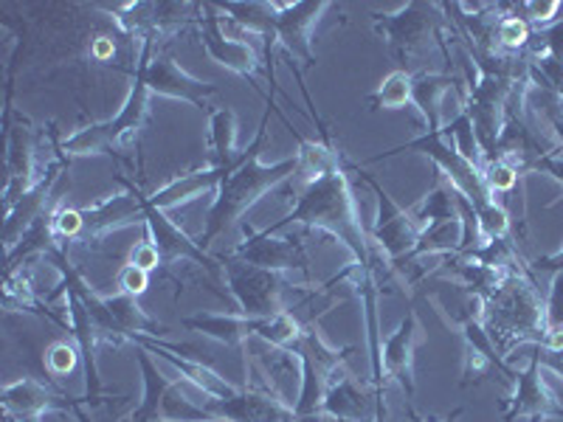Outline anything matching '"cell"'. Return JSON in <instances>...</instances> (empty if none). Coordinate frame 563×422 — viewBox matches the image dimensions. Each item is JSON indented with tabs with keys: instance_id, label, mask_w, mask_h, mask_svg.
Returning <instances> with one entry per match:
<instances>
[{
	"instance_id": "14",
	"label": "cell",
	"mask_w": 563,
	"mask_h": 422,
	"mask_svg": "<svg viewBox=\"0 0 563 422\" xmlns=\"http://www.w3.org/2000/svg\"><path fill=\"white\" fill-rule=\"evenodd\" d=\"M516 391L510 397V409L505 411V422L519 420H563V406L552 395L547 380L541 378V360L532 352L527 369H516Z\"/></svg>"
},
{
	"instance_id": "34",
	"label": "cell",
	"mask_w": 563,
	"mask_h": 422,
	"mask_svg": "<svg viewBox=\"0 0 563 422\" xmlns=\"http://www.w3.org/2000/svg\"><path fill=\"white\" fill-rule=\"evenodd\" d=\"M54 234L59 240H82V211L68 206L54 211Z\"/></svg>"
},
{
	"instance_id": "2",
	"label": "cell",
	"mask_w": 563,
	"mask_h": 422,
	"mask_svg": "<svg viewBox=\"0 0 563 422\" xmlns=\"http://www.w3.org/2000/svg\"><path fill=\"white\" fill-rule=\"evenodd\" d=\"M265 135H268V113L263 115V122L256 127L254 141H251L249 149L243 153L240 167L220 184L218 198H214L209 214H206V229L203 234H200L198 243L203 251L209 248L231 223H238L245 211L263 198V195H268L271 189H276L279 184L294 178L296 173H301V155L276 160V164H263V160H260V153H263L265 147Z\"/></svg>"
},
{
	"instance_id": "33",
	"label": "cell",
	"mask_w": 563,
	"mask_h": 422,
	"mask_svg": "<svg viewBox=\"0 0 563 422\" xmlns=\"http://www.w3.org/2000/svg\"><path fill=\"white\" fill-rule=\"evenodd\" d=\"M482 178H485V186L490 189V195L496 192H512L516 184H519L521 173L507 160H490L485 169H482Z\"/></svg>"
},
{
	"instance_id": "31",
	"label": "cell",
	"mask_w": 563,
	"mask_h": 422,
	"mask_svg": "<svg viewBox=\"0 0 563 422\" xmlns=\"http://www.w3.org/2000/svg\"><path fill=\"white\" fill-rule=\"evenodd\" d=\"M530 79L532 85H538V88L563 102V59L552 57V54H541V57L530 59Z\"/></svg>"
},
{
	"instance_id": "5",
	"label": "cell",
	"mask_w": 563,
	"mask_h": 422,
	"mask_svg": "<svg viewBox=\"0 0 563 422\" xmlns=\"http://www.w3.org/2000/svg\"><path fill=\"white\" fill-rule=\"evenodd\" d=\"M135 360L141 366V378H144V397H141L139 409L130 414L133 422H211L218 417L211 414L206 406H200L198 400L186 397L180 391V384H175L173 378H167L164 371L158 369V364L153 360L144 346L135 344Z\"/></svg>"
},
{
	"instance_id": "36",
	"label": "cell",
	"mask_w": 563,
	"mask_h": 422,
	"mask_svg": "<svg viewBox=\"0 0 563 422\" xmlns=\"http://www.w3.org/2000/svg\"><path fill=\"white\" fill-rule=\"evenodd\" d=\"M516 9V18H525L530 26H544L561 12V3L558 0H547V3H521V7H510Z\"/></svg>"
},
{
	"instance_id": "32",
	"label": "cell",
	"mask_w": 563,
	"mask_h": 422,
	"mask_svg": "<svg viewBox=\"0 0 563 422\" xmlns=\"http://www.w3.org/2000/svg\"><path fill=\"white\" fill-rule=\"evenodd\" d=\"M532 37V26L525 18H516V14H507L499 23V45L507 48L510 54H521L527 48Z\"/></svg>"
},
{
	"instance_id": "38",
	"label": "cell",
	"mask_w": 563,
	"mask_h": 422,
	"mask_svg": "<svg viewBox=\"0 0 563 422\" xmlns=\"http://www.w3.org/2000/svg\"><path fill=\"white\" fill-rule=\"evenodd\" d=\"M119 288H122V293L139 299V296L150 288V270L124 263L122 270H119Z\"/></svg>"
},
{
	"instance_id": "9",
	"label": "cell",
	"mask_w": 563,
	"mask_h": 422,
	"mask_svg": "<svg viewBox=\"0 0 563 422\" xmlns=\"http://www.w3.org/2000/svg\"><path fill=\"white\" fill-rule=\"evenodd\" d=\"M361 178L372 186V192L378 198V218H375V225H372V237L380 245V251L389 256L391 265H400L415 251L417 240H420V223L411 218V211L397 206L395 198L372 175H361Z\"/></svg>"
},
{
	"instance_id": "40",
	"label": "cell",
	"mask_w": 563,
	"mask_h": 422,
	"mask_svg": "<svg viewBox=\"0 0 563 422\" xmlns=\"http://www.w3.org/2000/svg\"><path fill=\"white\" fill-rule=\"evenodd\" d=\"M541 34H544L547 40V52H550L552 57L563 59V20H558L555 26L541 29Z\"/></svg>"
},
{
	"instance_id": "18",
	"label": "cell",
	"mask_w": 563,
	"mask_h": 422,
	"mask_svg": "<svg viewBox=\"0 0 563 422\" xmlns=\"http://www.w3.org/2000/svg\"><path fill=\"white\" fill-rule=\"evenodd\" d=\"M119 184H122L128 192L113 195V198L102 200V203L97 206H88V209H79L82 211V240H97L110 234V231L128 229V225L135 223H147L133 184H130L128 178H122V175H119Z\"/></svg>"
},
{
	"instance_id": "12",
	"label": "cell",
	"mask_w": 563,
	"mask_h": 422,
	"mask_svg": "<svg viewBox=\"0 0 563 422\" xmlns=\"http://www.w3.org/2000/svg\"><path fill=\"white\" fill-rule=\"evenodd\" d=\"M135 195H139L141 200V209H144V218H147V229H150V240L155 243V248H158L161 259H164V265H173L178 263V259H192L195 265H203L209 274H214L218 270V256H209L203 248H200L198 243H195L186 231H180V225H175L173 220L164 214L161 209H155L153 203L147 200V195L141 192L139 186L133 184Z\"/></svg>"
},
{
	"instance_id": "10",
	"label": "cell",
	"mask_w": 563,
	"mask_h": 422,
	"mask_svg": "<svg viewBox=\"0 0 563 422\" xmlns=\"http://www.w3.org/2000/svg\"><path fill=\"white\" fill-rule=\"evenodd\" d=\"M245 240L229 248L225 254L240 259V263L256 265V268L276 270V274H288V270H308L310 259L308 251L299 240L294 237H276V231L263 229L254 231L243 225Z\"/></svg>"
},
{
	"instance_id": "22",
	"label": "cell",
	"mask_w": 563,
	"mask_h": 422,
	"mask_svg": "<svg viewBox=\"0 0 563 422\" xmlns=\"http://www.w3.org/2000/svg\"><path fill=\"white\" fill-rule=\"evenodd\" d=\"M256 364L263 366V371L268 375V391H274L279 400L294 409L296 400H299L301 391V360L299 355H294L285 346H274L268 341H260V346L254 349Z\"/></svg>"
},
{
	"instance_id": "13",
	"label": "cell",
	"mask_w": 563,
	"mask_h": 422,
	"mask_svg": "<svg viewBox=\"0 0 563 422\" xmlns=\"http://www.w3.org/2000/svg\"><path fill=\"white\" fill-rule=\"evenodd\" d=\"M327 0H276V43L290 57L305 59V65H316V54L310 48V34L319 23L321 12H327Z\"/></svg>"
},
{
	"instance_id": "21",
	"label": "cell",
	"mask_w": 563,
	"mask_h": 422,
	"mask_svg": "<svg viewBox=\"0 0 563 422\" xmlns=\"http://www.w3.org/2000/svg\"><path fill=\"white\" fill-rule=\"evenodd\" d=\"M65 301H68V313H70V330H74V338L79 344V355H82V369H85V403H99L102 400L104 384L99 378V366H97V344L99 330L90 319L88 308H85L79 296L65 293Z\"/></svg>"
},
{
	"instance_id": "24",
	"label": "cell",
	"mask_w": 563,
	"mask_h": 422,
	"mask_svg": "<svg viewBox=\"0 0 563 422\" xmlns=\"http://www.w3.org/2000/svg\"><path fill=\"white\" fill-rule=\"evenodd\" d=\"M3 406H7L9 414H18L20 420L32 414H45V411H52V409H68V411L74 409L70 397L45 389L43 384H37V380L32 378L9 384L7 389H3Z\"/></svg>"
},
{
	"instance_id": "27",
	"label": "cell",
	"mask_w": 563,
	"mask_h": 422,
	"mask_svg": "<svg viewBox=\"0 0 563 422\" xmlns=\"http://www.w3.org/2000/svg\"><path fill=\"white\" fill-rule=\"evenodd\" d=\"M462 243V220H449V223H434L426 225L417 240L415 251L406 256V263H415L420 256H431V254H442L451 256L460 251Z\"/></svg>"
},
{
	"instance_id": "26",
	"label": "cell",
	"mask_w": 563,
	"mask_h": 422,
	"mask_svg": "<svg viewBox=\"0 0 563 422\" xmlns=\"http://www.w3.org/2000/svg\"><path fill=\"white\" fill-rule=\"evenodd\" d=\"M460 85V79L449 77V74H411V102L420 108V113L426 115V124L431 130H440V104L442 97L454 90Z\"/></svg>"
},
{
	"instance_id": "35",
	"label": "cell",
	"mask_w": 563,
	"mask_h": 422,
	"mask_svg": "<svg viewBox=\"0 0 563 422\" xmlns=\"http://www.w3.org/2000/svg\"><path fill=\"white\" fill-rule=\"evenodd\" d=\"M79 360H82V355H79L74 346L63 344V341H59V344H54L52 349L45 352V364H48V369H52L54 375H70V371H74V366H77Z\"/></svg>"
},
{
	"instance_id": "3",
	"label": "cell",
	"mask_w": 563,
	"mask_h": 422,
	"mask_svg": "<svg viewBox=\"0 0 563 422\" xmlns=\"http://www.w3.org/2000/svg\"><path fill=\"white\" fill-rule=\"evenodd\" d=\"M153 59V34L144 37L141 45V59L135 65V79L133 88H130L128 99H124L122 110L115 119L102 124H90V127L79 130V133L68 135L63 141L65 155H97L102 149H108L110 144H115L119 138H124L128 133L144 127L150 115V88H147V63Z\"/></svg>"
},
{
	"instance_id": "41",
	"label": "cell",
	"mask_w": 563,
	"mask_h": 422,
	"mask_svg": "<svg viewBox=\"0 0 563 422\" xmlns=\"http://www.w3.org/2000/svg\"><path fill=\"white\" fill-rule=\"evenodd\" d=\"M532 352H536V358L541 360V366H550L558 375H563V352L544 349V346H532Z\"/></svg>"
},
{
	"instance_id": "1",
	"label": "cell",
	"mask_w": 563,
	"mask_h": 422,
	"mask_svg": "<svg viewBox=\"0 0 563 422\" xmlns=\"http://www.w3.org/2000/svg\"><path fill=\"white\" fill-rule=\"evenodd\" d=\"M310 225V229H321L324 234L339 237L346 248L355 256V265L364 270L366 279H375V256H372V245L366 240V231L361 225L358 206H355V195H352L350 178L344 169L335 164L327 173L316 175L305 189H301L299 200H296L294 211L279 223L268 225L271 231H282L285 225Z\"/></svg>"
},
{
	"instance_id": "37",
	"label": "cell",
	"mask_w": 563,
	"mask_h": 422,
	"mask_svg": "<svg viewBox=\"0 0 563 422\" xmlns=\"http://www.w3.org/2000/svg\"><path fill=\"white\" fill-rule=\"evenodd\" d=\"M547 330L550 333H561L563 330V270L552 279L550 299H547Z\"/></svg>"
},
{
	"instance_id": "45",
	"label": "cell",
	"mask_w": 563,
	"mask_h": 422,
	"mask_svg": "<svg viewBox=\"0 0 563 422\" xmlns=\"http://www.w3.org/2000/svg\"><path fill=\"white\" fill-rule=\"evenodd\" d=\"M555 155H561V158H563V144H558V149H555Z\"/></svg>"
},
{
	"instance_id": "15",
	"label": "cell",
	"mask_w": 563,
	"mask_h": 422,
	"mask_svg": "<svg viewBox=\"0 0 563 422\" xmlns=\"http://www.w3.org/2000/svg\"><path fill=\"white\" fill-rule=\"evenodd\" d=\"M147 88L150 93L180 99V102H189L198 110H209V97H214L220 90L218 85L200 82L192 74H186L169 54H158L147 63Z\"/></svg>"
},
{
	"instance_id": "4",
	"label": "cell",
	"mask_w": 563,
	"mask_h": 422,
	"mask_svg": "<svg viewBox=\"0 0 563 422\" xmlns=\"http://www.w3.org/2000/svg\"><path fill=\"white\" fill-rule=\"evenodd\" d=\"M400 153L429 155V158L437 164V169L445 175V180L454 186L456 192L465 195V198L474 203L476 211L487 209V206L493 203V195H490V189L485 186L482 169L474 167V164H471L467 158H462L460 149L454 147V141H451L449 133H445V127L431 130V133L426 130V133L417 135V138H411V141H406V144H400V147H391L380 155H372V158L364 160V167L366 164H378V160H384V158H395V155H400Z\"/></svg>"
},
{
	"instance_id": "28",
	"label": "cell",
	"mask_w": 563,
	"mask_h": 422,
	"mask_svg": "<svg viewBox=\"0 0 563 422\" xmlns=\"http://www.w3.org/2000/svg\"><path fill=\"white\" fill-rule=\"evenodd\" d=\"M411 218L420 223V229L434 223H449V220H460V209H456V192L454 186L440 180V184L431 189L420 206L411 209Z\"/></svg>"
},
{
	"instance_id": "23",
	"label": "cell",
	"mask_w": 563,
	"mask_h": 422,
	"mask_svg": "<svg viewBox=\"0 0 563 422\" xmlns=\"http://www.w3.org/2000/svg\"><path fill=\"white\" fill-rule=\"evenodd\" d=\"M229 178L225 173L214 167H206V169H195V173H186L180 178H175L173 184L161 186L158 192L147 195L150 203L161 211H169L180 203H189V200L200 198V195H209V192H218L220 184Z\"/></svg>"
},
{
	"instance_id": "30",
	"label": "cell",
	"mask_w": 563,
	"mask_h": 422,
	"mask_svg": "<svg viewBox=\"0 0 563 422\" xmlns=\"http://www.w3.org/2000/svg\"><path fill=\"white\" fill-rule=\"evenodd\" d=\"M445 133H449V138L454 141V147L460 149L462 158H467L474 167H479L482 160H485V155H482L479 141H476V133H474V122H471V115L465 113V108H462V113L456 115L454 122L445 124Z\"/></svg>"
},
{
	"instance_id": "29",
	"label": "cell",
	"mask_w": 563,
	"mask_h": 422,
	"mask_svg": "<svg viewBox=\"0 0 563 422\" xmlns=\"http://www.w3.org/2000/svg\"><path fill=\"white\" fill-rule=\"evenodd\" d=\"M375 108L384 110H397L406 108L411 102V74L409 70H391L389 77L384 79V85L378 88V93L369 99Z\"/></svg>"
},
{
	"instance_id": "16",
	"label": "cell",
	"mask_w": 563,
	"mask_h": 422,
	"mask_svg": "<svg viewBox=\"0 0 563 422\" xmlns=\"http://www.w3.org/2000/svg\"><path fill=\"white\" fill-rule=\"evenodd\" d=\"M206 409L225 422H290L296 420L294 409L271 391L243 386L229 400H206Z\"/></svg>"
},
{
	"instance_id": "17",
	"label": "cell",
	"mask_w": 563,
	"mask_h": 422,
	"mask_svg": "<svg viewBox=\"0 0 563 422\" xmlns=\"http://www.w3.org/2000/svg\"><path fill=\"white\" fill-rule=\"evenodd\" d=\"M319 414L339 422H386L378 395L361 389L344 369L335 375L330 389H327Z\"/></svg>"
},
{
	"instance_id": "8",
	"label": "cell",
	"mask_w": 563,
	"mask_h": 422,
	"mask_svg": "<svg viewBox=\"0 0 563 422\" xmlns=\"http://www.w3.org/2000/svg\"><path fill=\"white\" fill-rule=\"evenodd\" d=\"M440 12L442 7H437V3L415 0L395 14H375V32L384 34L391 52L406 59L426 48L431 40H440V26L445 20Z\"/></svg>"
},
{
	"instance_id": "44",
	"label": "cell",
	"mask_w": 563,
	"mask_h": 422,
	"mask_svg": "<svg viewBox=\"0 0 563 422\" xmlns=\"http://www.w3.org/2000/svg\"><path fill=\"white\" fill-rule=\"evenodd\" d=\"M552 127H555V141H558V144H563V122L552 124Z\"/></svg>"
},
{
	"instance_id": "25",
	"label": "cell",
	"mask_w": 563,
	"mask_h": 422,
	"mask_svg": "<svg viewBox=\"0 0 563 422\" xmlns=\"http://www.w3.org/2000/svg\"><path fill=\"white\" fill-rule=\"evenodd\" d=\"M211 130V167L231 175L240 167L243 153H238V115L231 108H218L209 113Z\"/></svg>"
},
{
	"instance_id": "20",
	"label": "cell",
	"mask_w": 563,
	"mask_h": 422,
	"mask_svg": "<svg viewBox=\"0 0 563 422\" xmlns=\"http://www.w3.org/2000/svg\"><path fill=\"white\" fill-rule=\"evenodd\" d=\"M130 341L139 346H144L150 355H158L161 360H167L173 369L180 371V378L192 386L195 391H200L206 400H229V397H234L240 391L238 386H231L229 380L220 378L218 371L211 369L209 364H203V360H192V358H180V355H175V352L161 349L158 344H153V338H150V335H133Z\"/></svg>"
},
{
	"instance_id": "42",
	"label": "cell",
	"mask_w": 563,
	"mask_h": 422,
	"mask_svg": "<svg viewBox=\"0 0 563 422\" xmlns=\"http://www.w3.org/2000/svg\"><path fill=\"white\" fill-rule=\"evenodd\" d=\"M532 268L550 270V274H561V270H563V248L558 251V254L544 256V259H536V265H532Z\"/></svg>"
},
{
	"instance_id": "39",
	"label": "cell",
	"mask_w": 563,
	"mask_h": 422,
	"mask_svg": "<svg viewBox=\"0 0 563 422\" xmlns=\"http://www.w3.org/2000/svg\"><path fill=\"white\" fill-rule=\"evenodd\" d=\"M130 265H135V268H144V270H158V265H164V259H161L158 248H155L153 240H141L139 245H135L133 251H130Z\"/></svg>"
},
{
	"instance_id": "7",
	"label": "cell",
	"mask_w": 563,
	"mask_h": 422,
	"mask_svg": "<svg viewBox=\"0 0 563 422\" xmlns=\"http://www.w3.org/2000/svg\"><path fill=\"white\" fill-rule=\"evenodd\" d=\"M290 352L299 355L301 360V391L294 406L296 420L319 417L327 389H330V384H333V378L341 371V364H344L352 349H335L316 333V326H310V330H301Z\"/></svg>"
},
{
	"instance_id": "19",
	"label": "cell",
	"mask_w": 563,
	"mask_h": 422,
	"mask_svg": "<svg viewBox=\"0 0 563 422\" xmlns=\"http://www.w3.org/2000/svg\"><path fill=\"white\" fill-rule=\"evenodd\" d=\"M422 341V326L417 321L415 310L404 315L400 326L395 333L384 341L380 346V360H384V375L386 378H395L400 384V389L406 391V397H415V349Z\"/></svg>"
},
{
	"instance_id": "46",
	"label": "cell",
	"mask_w": 563,
	"mask_h": 422,
	"mask_svg": "<svg viewBox=\"0 0 563 422\" xmlns=\"http://www.w3.org/2000/svg\"><path fill=\"white\" fill-rule=\"evenodd\" d=\"M211 422H225V420H220V417H218V420H211Z\"/></svg>"
},
{
	"instance_id": "43",
	"label": "cell",
	"mask_w": 563,
	"mask_h": 422,
	"mask_svg": "<svg viewBox=\"0 0 563 422\" xmlns=\"http://www.w3.org/2000/svg\"><path fill=\"white\" fill-rule=\"evenodd\" d=\"M460 414H462V411L456 409L454 414H451V417H445V420H440V422H456V417H460ZM409 422H429V420H420V417H417L415 411H411V414H409Z\"/></svg>"
},
{
	"instance_id": "11",
	"label": "cell",
	"mask_w": 563,
	"mask_h": 422,
	"mask_svg": "<svg viewBox=\"0 0 563 422\" xmlns=\"http://www.w3.org/2000/svg\"><path fill=\"white\" fill-rule=\"evenodd\" d=\"M200 37H203V48L209 52V57L214 59V63L234 70L238 77L249 79V82L254 85L256 93L265 99L263 88L256 85V79H260V65H263L260 63V54L254 52V45L251 43H243V40L238 37H229V34L223 32L214 3H206L203 7V18H200Z\"/></svg>"
},
{
	"instance_id": "6",
	"label": "cell",
	"mask_w": 563,
	"mask_h": 422,
	"mask_svg": "<svg viewBox=\"0 0 563 422\" xmlns=\"http://www.w3.org/2000/svg\"><path fill=\"white\" fill-rule=\"evenodd\" d=\"M218 263H223L225 285L231 296L238 299V310L249 319H268L276 313H288L285 299L290 293L288 276L276 274V270L256 268V265L240 263L234 256L218 254Z\"/></svg>"
}]
</instances>
